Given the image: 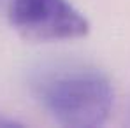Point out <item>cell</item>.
Listing matches in <instances>:
<instances>
[{
  "label": "cell",
  "mask_w": 130,
  "mask_h": 128,
  "mask_svg": "<svg viewBox=\"0 0 130 128\" xmlns=\"http://www.w3.org/2000/svg\"><path fill=\"white\" fill-rule=\"evenodd\" d=\"M42 104L63 126L95 128L109 119L114 89L111 81L97 70H72L44 86Z\"/></svg>",
  "instance_id": "obj_1"
},
{
  "label": "cell",
  "mask_w": 130,
  "mask_h": 128,
  "mask_svg": "<svg viewBox=\"0 0 130 128\" xmlns=\"http://www.w3.org/2000/svg\"><path fill=\"white\" fill-rule=\"evenodd\" d=\"M11 26L32 42L74 41L86 37L90 23L69 0H12Z\"/></svg>",
  "instance_id": "obj_2"
},
{
  "label": "cell",
  "mask_w": 130,
  "mask_h": 128,
  "mask_svg": "<svg viewBox=\"0 0 130 128\" xmlns=\"http://www.w3.org/2000/svg\"><path fill=\"white\" fill-rule=\"evenodd\" d=\"M21 126H23L21 121H18L14 118H9V116L0 112V128H21Z\"/></svg>",
  "instance_id": "obj_3"
}]
</instances>
